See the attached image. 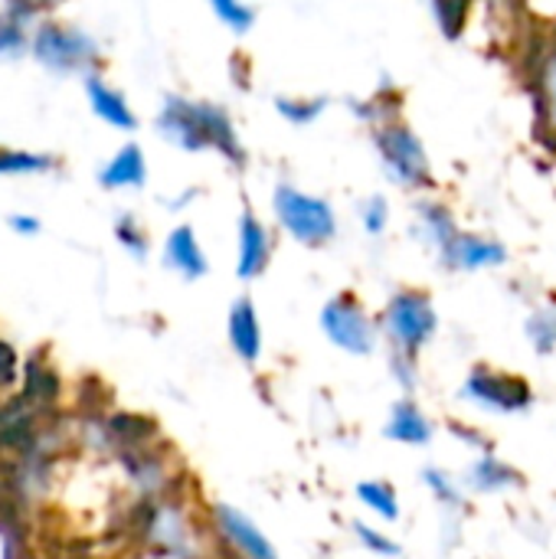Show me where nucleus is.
I'll return each instance as SVG.
<instances>
[{
  "mask_svg": "<svg viewBox=\"0 0 556 559\" xmlns=\"http://www.w3.org/2000/svg\"><path fill=\"white\" fill-rule=\"evenodd\" d=\"M157 131L170 144H177L180 151H190V154L216 151L236 167L246 164V151L239 144L236 124H233V118H229V111L223 105L167 95L161 111H157Z\"/></svg>",
  "mask_w": 556,
  "mask_h": 559,
  "instance_id": "nucleus-1",
  "label": "nucleus"
},
{
  "mask_svg": "<svg viewBox=\"0 0 556 559\" xmlns=\"http://www.w3.org/2000/svg\"><path fill=\"white\" fill-rule=\"evenodd\" d=\"M380 334L390 344V350L406 354V357H419L439 334V311L433 305V295L423 288H397L380 318Z\"/></svg>",
  "mask_w": 556,
  "mask_h": 559,
  "instance_id": "nucleus-2",
  "label": "nucleus"
},
{
  "mask_svg": "<svg viewBox=\"0 0 556 559\" xmlns=\"http://www.w3.org/2000/svg\"><path fill=\"white\" fill-rule=\"evenodd\" d=\"M272 216L285 236L305 249H321L338 239V213L324 197L305 193L295 183H279L272 193Z\"/></svg>",
  "mask_w": 556,
  "mask_h": 559,
  "instance_id": "nucleus-3",
  "label": "nucleus"
},
{
  "mask_svg": "<svg viewBox=\"0 0 556 559\" xmlns=\"http://www.w3.org/2000/svg\"><path fill=\"white\" fill-rule=\"evenodd\" d=\"M141 537L161 559H200L203 547V531L170 495L141 504Z\"/></svg>",
  "mask_w": 556,
  "mask_h": 559,
  "instance_id": "nucleus-4",
  "label": "nucleus"
},
{
  "mask_svg": "<svg viewBox=\"0 0 556 559\" xmlns=\"http://www.w3.org/2000/svg\"><path fill=\"white\" fill-rule=\"evenodd\" d=\"M459 396L462 403L488 416H521L534 406V386L528 383V377L498 370L492 364H475L465 373Z\"/></svg>",
  "mask_w": 556,
  "mask_h": 559,
  "instance_id": "nucleus-5",
  "label": "nucleus"
},
{
  "mask_svg": "<svg viewBox=\"0 0 556 559\" xmlns=\"http://www.w3.org/2000/svg\"><path fill=\"white\" fill-rule=\"evenodd\" d=\"M318 324L328 344L347 357H370L383 341L377 318L364 308V301L354 292H338L334 298H328Z\"/></svg>",
  "mask_w": 556,
  "mask_h": 559,
  "instance_id": "nucleus-6",
  "label": "nucleus"
},
{
  "mask_svg": "<svg viewBox=\"0 0 556 559\" xmlns=\"http://www.w3.org/2000/svg\"><path fill=\"white\" fill-rule=\"evenodd\" d=\"M374 144H377V154H380L387 177L397 187H403V190L433 187L429 154H426V144L416 138L413 128H406L403 121H387V124L374 128Z\"/></svg>",
  "mask_w": 556,
  "mask_h": 559,
  "instance_id": "nucleus-7",
  "label": "nucleus"
},
{
  "mask_svg": "<svg viewBox=\"0 0 556 559\" xmlns=\"http://www.w3.org/2000/svg\"><path fill=\"white\" fill-rule=\"evenodd\" d=\"M29 52L49 72H59V75L82 72L88 79L98 69V43L88 33H82L75 26H66V23H52V20L36 26Z\"/></svg>",
  "mask_w": 556,
  "mask_h": 559,
  "instance_id": "nucleus-8",
  "label": "nucleus"
},
{
  "mask_svg": "<svg viewBox=\"0 0 556 559\" xmlns=\"http://www.w3.org/2000/svg\"><path fill=\"white\" fill-rule=\"evenodd\" d=\"M206 527L226 559H282L272 537L246 511L233 504H210Z\"/></svg>",
  "mask_w": 556,
  "mask_h": 559,
  "instance_id": "nucleus-9",
  "label": "nucleus"
},
{
  "mask_svg": "<svg viewBox=\"0 0 556 559\" xmlns=\"http://www.w3.org/2000/svg\"><path fill=\"white\" fill-rule=\"evenodd\" d=\"M272 252H275L272 229L252 210H242L236 223V278L242 282L262 278L272 265Z\"/></svg>",
  "mask_w": 556,
  "mask_h": 559,
  "instance_id": "nucleus-10",
  "label": "nucleus"
},
{
  "mask_svg": "<svg viewBox=\"0 0 556 559\" xmlns=\"http://www.w3.org/2000/svg\"><path fill=\"white\" fill-rule=\"evenodd\" d=\"M439 265L449 269V272H485V269H501L508 262V249L505 242L492 239V236H482V233H465L459 229V236L442 246L439 252Z\"/></svg>",
  "mask_w": 556,
  "mask_h": 559,
  "instance_id": "nucleus-11",
  "label": "nucleus"
},
{
  "mask_svg": "<svg viewBox=\"0 0 556 559\" xmlns=\"http://www.w3.org/2000/svg\"><path fill=\"white\" fill-rule=\"evenodd\" d=\"M226 341H229V350L246 364V367H256L262 360V347H265V337H262V321H259V311L252 305V298H236L229 305V314H226Z\"/></svg>",
  "mask_w": 556,
  "mask_h": 559,
  "instance_id": "nucleus-12",
  "label": "nucleus"
},
{
  "mask_svg": "<svg viewBox=\"0 0 556 559\" xmlns=\"http://www.w3.org/2000/svg\"><path fill=\"white\" fill-rule=\"evenodd\" d=\"M462 485L472 495L495 498V495H511V491L524 488V475L511 462H505L498 452H485V455L472 459V465L462 475Z\"/></svg>",
  "mask_w": 556,
  "mask_h": 559,
  "instance_id": "nucleus-13",
  "label": "nucleus"
},
{
  "mask_svg": "<svg viewBox=\"0 0 556 559\" xmlns=\"http://www.w3.org/2000/svg\"><path fill=\"white\" fill-rule=\"evenodd\" d=\"M383 439L406 449H426L436 439V423L413 396H403L390 406V416L383 423Z\"/></svg>",
  "mask_w": 556,
  "mask_h": 559,
  "instance_id": "nucleus-14",
  "label": "nucleus"
},
{
  "mask_svg": "<svg viewBox=\"0 0 556 559\" xmlns=\"http://www.w3.org/2000/svg\"><path fill=\"white\" fill-rule=\"evenodd\" d=\"M164 265L174 269L180 278L187 282H200L210 272V259L193 233V226H177L170 229L167 242H164Z\"/></svg>",
  "mask_w": 556,
  "mask_h": 559,
  "instance_id": "nucleus-15",
  "label": "nucleus"
},
{
  "mask_svg": "<svg viewBox=\"0 0 556 559\" xmlns=\"http://www.w3.org/2000/svg\"><path fill=\"white\" fill-rule=\"evenodd\" d=\"M85 92H88L92 111H95L105 124H111V128H118V131H134V128H138V118H134L128 98H125L118 88H111L105 79L88 75V79H85Z\"/></svg>",
  "mask_w": 556,
  "mask_h": 559,
  "instance_id": "nucleus-16",
  "label": "nucleus"
},
{
  "mask_svg": "<svg viewBox=\"0 0 556 559\" xmlns=\"http://www.w3.org/2000/svg\"><path fill=\"white\" fill-rule=\"evenodd\" d=\"M531 79H534V102L541 111V124L556 134V39H551L537 62L531 66Z\"/></svg>",
  "mask_w": 556,
  "mask_h": 559,
  "instance_id": "nucleus-17",
  "label": "nucleus"
},
{
  "mask_svg": "<svg viewBox=\"0 0 556 559\" xmlns=\"http://www.w3.org/2000/svg\"><path fill=\"white\" fill-rule=\"evenodd\" d=\"M147 180V164L138 144H125L98 174V183L105 190H138Z\"/></svg>",
  "mask_w": 556,
  "mask_h": 559,
  "instance_id": "nucleus-18",
  "label": "nucleus"
},
{
  "mask_svg": "<svg viewBox=\"0 0 556 559\" xmlns=\"http://www.w3.org/2000/svg\"><path fill=\"white\" fill-rule=\"evenodd\" d=\"M416 233L426 246H433L436 252L442 246H449L459 236V223L452 216V210L439 200H419L416 203Z\"/></svg>",
  "mask_w": 556,
  "mask_h": 559,
  "instance_id": "nucleus-19",
  "label": "nucleus"
},
{
  "mask_svg": "<svg viewBox=\"0 0 556 559\" xmlns=\"http://www.w3.org/2000/svg\"><path fill=\"white\" fill-rule=\"evenodd\" d=\"M354 498L360 508H367L377 521L383 524H397L403 518V504H400V495L390 481L383 478H367V481H357L354 488Z\"/></svg>",
  "mask_w": 556,
  "mask_h": 559,
  "instance_id": "nucleus-20",
  "label": "nucleus"
},
{
  "mask_svg": "<svg viewBox=\"0 0 556 559\" xmlns=\"http://www.w3.org/2000/svg\"><path fill=\"white\" fill-rule=\"evenodd\" d=\"M419 478H423V485H426V491L433 495V501L446 511V514H462V508H465V485L462 481H456L446 468H439V465H426L423 472H419Z\"/></svg>",
  "mask_w": 556,
  "mask_h": 559,
  "instance_id": "nucleus-21",
  "label": "nucleus"
},
{
  "mask_svg": "<svg viewBox=\"0 0 556 559\" xmlns=\"http://www.w3.org/2000/svg\"><path fill=\"white\" fill-rule=\"evenodd\" d=\"M524 337L531 341L537 357H551L556 354V301H547L541 308H534L524 321Z\"/></svg>",
  "mask_w": 556,
  "mask_h": 559,
  "instance_id": "nucleus-22",
  "label": "nucleus"
},
{
  "mask_svg": "<svg viewBox=\"0 0 556 559\" xmlns=\"http://www.w3.org/2000/svg\"><path fill=\"white\" fill-rule=\"evenodd\" d=\"M324 108H328V98H288V95L275 98V111L292 128H308L311 121H318L324 115Z\"/></svg>",
  "mask_w": 556,
  "mask_h": 559,
  "instance_id": "nucleus-23",
  "label": "nucleus"
},
{
  "mask_svg": "<svg viewBox=\"0 0 556 559\" xmlns=\"http://www.w3.org/2000/svg\"><path fill=\"white\" fill-rule=\"evenodd\" d=\"M351 531H354L357 544H360L370 557H380V559L403 557V547H400L390 534H383L380 527H374V524H367V521H354V524H351Z\"/></svg>",
  "mask_w": 556,
  "mask_h": 559,
  "instance_id": "nucleus-24",
  "label": "nucleus"
},
{
  "mask_svg": "<svg viewBox=\"0 0 556 559\" xmlns=\"http://www.w3.org/2000/svg\"><path fill=\"white\" fill-rule=\"evenodd\" d=\"M429 7H433V13H436L439 29H442L449 39H459L462 29L469 26L472 0H429Z\"/></svg>",
  "mask_w": 556,
  "mask_h": 559,
  "instance_id": "nucleus-25",
  "label": "nucleus"
},
{
  "mask_svg": "<svg viewBox=\"0 0 556 559\" xmlns=\"http://www.w3.org/2000/svg\"><path fill=\"white\" fill-rule=\"evenodd\" d=\"M210 7H213L216 20L239 36L256 26V7H249L246 0H210Z\"/></svg>",
  "mask_w": 556,
  "mask_h": 559,
  "instance_id": "nucleus-26",
  "label": "nucleus"
},
{
  "mask_svg": "<svg viewBox=\"0 0 556 559\" xmlns=\"http://www.w3.org/2000/svg\"><path fill=\"white\" fill-rule=\"evenodd\" d=\"M56 160L49 154H29V151H10L0 147V174H46Z\"/></svg>",
  "mask_w": 556,
  "mask_h": 559,
  "instance_id": "nucleus-27",
  "label": "nucleus"
},
{
  "mask_svg": "<svg viewBox=\"0 0 556 559\" xmlns=\"http://www.w3.org/2000/svg\"><path fill=\"white\" fill-rule=\"evenodd\" d=\"M33 36L26 33V23L13 20L10 13H0V56L3 59H13V56H23L29 49Z\"/></svg>",
  "mask_w": 556,
  "mask_h": 559,
  "instance_id": "nucleus-28",
  "label": "nucleus"
},
{
  "mask_svg": "<svg viewBox=\"0 0 556 559\" xmlns=\"http://www.w3.org/2000/svg\"><path fill=\"white\" fill-rule=\"evenodd\" d=\"M360 226L370 239H380L387 229H390V203L387 197L374 193L360 203Z\"/></svg>",
  "mask_w": 556,
  "mask_h": 559,
  "instance_id": "nucleus-29",
  "label": "nucleus"
},
{
  "mask_svg": "<svg viewBox=\"0 0 556 559\" xmlns=\"http://www.w3.org/2000/svg\"><path fill=\"white\" fill-rule=\"evenodd\" d=\"M115 236H118V242L134 255V259H144L147 255V233L141 229V223L134 219V216H118V223H115Z\"/></svg>",
  "mask_w": 556,
  "mask_h": 559,
  "instance_id": "nucleus-30",
  "label": "nucleus"
},
{
  "mask_svg": "<svg viewBox=\"0 0 556 559\" xmlns=\"http://www.w3.org/2000/svg\"><path fill=\"white\" fill-rule=\"evenodd\" d=\"M390 370H393V380L406 390V393H413L416 390V377H419V357H406V354H397V350H390Z\"/></svg>",
  "mask_w": 556,
  "mask_h": 559,
  "instance_id": "nucleus-31",
  "label": "nucleus"
},
{
  "mask_svg": "<svg viewBox=\"0 0 556 559\" xmlns=\"http://www.w3.org/2000/svg\"><path fill=\"white\" fill-rule=\"evenodd\" d=\"M62 0H7V7H3V13H10L13 20H20V23H29L33 16H39L43 10H52V7H59Z\"/></svg>",
  "mask_w": 556,
  "mask_h": 559,
  "instance_id": "nucleus-32",
  "label": "nucleus"
},
{
  "mask_svg": "<svg viewBox=\"0 0 556 559\" xmlns=\"http://www.w3.org/2000/svg\"><path fill=\"white\" fill-rule=\"evenodd\" d=\"M16 377V357L7 344H0V386H10Z\"/></svg>",
  "mask_w": 556,
  "mask_h": 559,
  "instance_id": "nucleus-33",
  "label": "nucleus"
},
{
  "mask_svg": "<svg viewBox=\"0 0 556 559\" xmlns=\"http://www.w3.org/2000/svg\"><path fill=\"white\" fill-rule=\"evenodd\" d=\"M10 226H13L16 233H23V236L39 233V219H33V216H10Z\"/></svg>",
  "mask_w": 556,
  "mask_h": 559,
  "instance_id": "nucleus-34",
  "label": "nucleus"
}]
</instances>
